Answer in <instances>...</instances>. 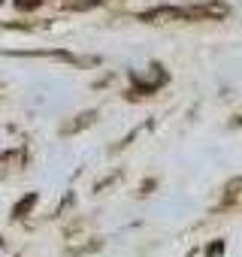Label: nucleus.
Returning a JSON list of instances; mask_svg holds the SVG:
<instances>
[{"label": "nucleus", "instance_id": "f257e3e1", "mask_svg": "<svg viewBox=\"0 0 242 257\" xmlns=\"http://www.w3.org/2000/svg\"><path fill=\"white\" fill-rule=\"evenodd\" d=\"M34 203H37V194H28V197H25V200H22L16 209H13V215H16V218H25V215L34 209Z\"/></svg>", "mask_w": 242, "mask_h": 257}, {"label": "nucleus", "instance_id": "f03ea898", "mask_svg": "<svg viewBox=\"0 0 242 257\" xmlns=\"http://www.w3.org/2000/svg\"><path fill=\"white\" fill-rule=\"evenodd\" d=\"M206 254H209V257H218V254H221V242H215V245H212Z\"/></svg>", "mask_w": 242, "mask_h": 257}, {"label": "nucleus", "instance_id": "7ed1b4c3", "mask_svg": "<svg viewBox=\"0 0 242 257\" xmlns=\"http://www.w3.org/2000/svg\"><path fill=\"white\" fill-rule=\"evenodd\" d=\"M0 4H4V0H0Z\"/></svg>", "mask_w": 242, "mask_h": 257}]
</instances>
